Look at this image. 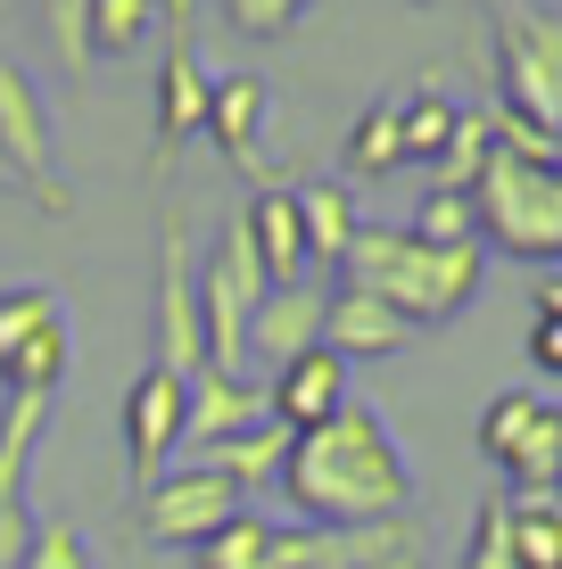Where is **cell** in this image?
Wrapping results in <instances>:
<instances>
[{"label":"cell","mask_w":562,"mask_h":569,"mask_svg":"<svg viewBox=\"0 0 562 569\" xmlns=\"http://www.w3.org/2000/svg\"><path fill=\"white\" fill-rule=\"evenodd\" d=\"M274 487L298 503L306 528H323V537H347V528H397L405 512H414V470H405L390 421H381L373 405H347L339 421L289 438Z\"/></svg>","instance_id":"6da1fadb"},{"label":"cell","mask_w":562,"mask_h":569,"mask_svg":"<svg viewBox=\"0 0 562 569\" xmlns=\"http://www.w3.org/2000/svg\"><path fill=\"white\" fill-rule=\"evenodd\" d=\"M339 281L373 289V298L397 306L414 330H438L480 298V248H422L414 231L364 223L356 240H347V257H339Z\"/></svg>","instance_id":"7a4b0ae2"},{"label":"cell","mask_w":562,"mask_h":569,"mask_svg":"<svg viewBox=\"0 0 562 569\" xmlns=\"http://www.w3.org/2000/svg\"><path fill=\"white\" fill-rule=\"evenodd\" d=\"M496 9V91L505 116L562 149V17L538 0H489Z\"/></svg>","instance_id":"3957f363"},{"label":"cell","mask_w":562,"mask_h":569,"mask_svg":"<svg viewBox=\"0 0 562 569\" xmlns=\"http://www.w3.org/2000/svg\"><path fill=\"white\" fill-rule=\"evenodd\" d=\"M75 330H67V298L42 281L0 289V388L9 397H50L67 380Z\"/></svg>","instance_id":"277c9868"},{"label":"cell","mask_w":562,"mask_h":569,"mask_svg":"<svg viewBox=\"0 0 562 569\" xmlns=\"http://www.w3.org/2000/svg\"><path fill=\"white\" fill-rule=\"evenodd\" d=\"M0 166H9L17 199H42L50 214H67V182H58V157H50V100L17 58H0Z\"/></svg>","instance_id":"5b68a950"},{"label":"cell","mask_w":562,"mask_h":569,"mask_svg":"<svg viewBox=\"0 0 562 569\" xmlns=\"http://www.w3.org/2000/svg\"><path fill=\"white\" fill-rule=\"evenodd\" d=\"M149 363L174 371V380H199V371H207L199 264H190V240H183V207L158 214V347H149Z\"/></svg>","instance_id":"8992f818"},{"label":"cell","mask_w":562,"mask_h":569,"mask_svg":"<svg viewBox=\"0 0 562 569\" xmlns=\"http://www.w3.org/2000/svg\"><path fill=\"white\" fill-rule=\"evenodd\" d=\"M240 512H248V496L224 479V470L183 462V470H166V479L141 496V537L149 545H190V553H199V545L216 537L224 520H240Z\"/></svg>","instance_id":"52a82bcc"},{"label":"cell","mask_w":562,"mask_h":569,"mask_svg":"<svg viewBox=\"0 0 562 569\" xmlns=\"http://www.w3.org/2000/svg\"><path fill=\"white\" fill-rule=\"evenodd\" d=\"M183 429H190V380H174V371L141 363V380L125 388V462H132V487H141V496L174 470Z\"/></svg>","instance_id":"ba28073f"},{"label":"cell","mask_w":562,"mask_h":569,"mask_svg":"<svg viewBox=\"0 0 562 569\" xmlns=\"http://www.w3.org/2000/svg\"><path fill=\"white\" fill-rule=\"evenodd\" d=\"M347 363L332 356V347H306L298 363H282L274 380H265V421L289 429V438H306V429H323V421H339L347 413Z\"/></svg>","instance_id":"9c48e42d"},{"label":"cell","mask_w":562,"mask_h":569,"mask_svg":"<svg viewBox=\"0 0 562 569\" xmlns=\"http://www.w3.org/2000/svg\"><path fill=\"white\" fill-rule=\"evenodd\" d=\"M414 339V322H405L397 306H381L373 289H332L323 298V347H332L339 363H381V356H397V347Z\"/></svg>","instance_id":"30bf717a"},{"label":"cell","mask_w":562,"mask_h":569,"mask_svg":"<svg viewBox=\"0 0 562 569\" xmlns=\"http://www.w3.org/2000/svg\"><path fill=\"white\" fill-rule=\"evenodd\" d=\"M166 17H174V58L158 67V166L183 141H199V124H207V91H216V74L190 58V42H183V26H190V9L183 0H166Z\"/></svg>","instance_id":"8fae6325"},{"label":"cell","mask_w":562,"mask_h":569,"mask_svg":"<svg viewBox=\"0 0 562 569\" xmlns=\"http://www.w3.org/2000/svg\"><path fill=\"white\" fill-rule=\"evenodd\" d=\"M306 347H323V289L298 281V289H265L257 313H248V356L257 363H298Z\"/></svg>","instance_id":"7c38bea8"},{"label":"cell","mask_w":562,"mask_h":569,"mask_svg":"<svg viewBox=\"0 0 562 569\" xmlns=\"http://www.w3.org/2000/svg\"><path fill=\"white\" fill-rule=\"evenodd\" d=\"M240 223H248V248H257V264H265V281H274V289H298L306 272H315V257H306V223H298V199H289V182L257 190V199L240 207Z\"/></svg>","instance_id":"4fadbf2b"},{"label":"cell","mask_w":562,"mask_h":569,"mask_svg":"<svg viewBox=\"0 0 562 569\" xmlns=\"http://www.w3.org/2000/svg\"><path fill=\"white\" fill-rule=\"evenodd\" d=\"M257 421H265V388L248 380V371H199V380H190L183 446H224V438H240V429H257Z\"/></svg>","instance_id":"5bb4252c"},{"label":"cell","mask_w":562,"mask_h":569,"mask_svg":"<svg viewBox=\"0 0 562 569\" xmlns=\"http://www.w3.org/2000/svg\"><path fill=\"white\" fill-rule=\"evenodd\" d=\"M207 141H216L231 166H240V157H257V132H265V83L257 74H224L216 91H207Z\"/></svg>","instance_id":"9a60e30c"},{"label":"cell","mask_w":562,"mask_h":569,"mask_svg":"<svg viewBox=\"0 0 562 569\" xmlns=\"http://www.w3.org/2000/svg\"><path fill=\"white\" fill-rule=\"evenodd\" d=\"M289 199H298V223H306V257H315V264H339L347 240L364 231L347 182H289Z\"/></svg>","instance_id":"2e32d148"},{"label":"cell","mask_w":562,"mask_h":569,"mask_svg":"<svg viewBox=\"0 0 562 569\" xmlns=\"http://www.w3.org/2000/svg\"><path fill=\"white\" fill-rule=\"evenodd\" d=\"M282 455H289V429L257 421V429H240V438L207 446V470H224L240 496H257V487H274V479H282Z\"/></svg>","instance_id":"e0dca14e"},{"label":"cell","mask_w":562,"mask_h":569,"mask_svg":"<svg viewBox=\"0 0 562 569\" xmlns=\"http://www.w3.org/2000/svg\"><path fill=\"white\" fill-rule=\"evenodd\" d=\"M513 569H562V520H554V487H513Z\"/></svg>","instance_id":"ac0fdd59"},{"label":"cell","mask_w":562,"mask_h":569,"mask_svg":"<svg viewBox=\"0 0 562 569\" xmlns=\"http://www.w3.org/2000/svg\"><path fill=\"white\" fill-rule=\"evenodd\" d=\"M546 413H554V405H538L530 388H505V397L480 413V455H489L496 470H513L521 455H530V438L546 429Z\"/></svg>","instance_id":"d6986e66"},{"label":"cell","mask_w":562,"mask_h":569,"mask_svg":"<svg viewBox=\"0 0 562 569\" xmlns=\"http://www.w3.org/2000/svg\"><path fill=\"white\" fill-rule=\"evenodd\" d=\"M455 124H463V108L438 100L431 83H422L414 100H397V149H405V166H438L447 141H455Z\"/></svg>","instance_id":"ffe728a7"},{"label":"cell","mask_w":562,"mask_h":569,"mask_svg":"<svg viewBox=\"0 0 562 569\" xmlns=\"http://www.w3.org/2000/svg\"><path fill=\"white\" fill-rule=\"evenodd\" d=\"M274 561H282V528L257 520V512L224 520L216 537L199 545V569H274Z\"/></svg>","instance_id":"44dd1931"},{"label":"cell","mask_w":562,"mask_h":569,"mask_svg":"<svg viewBox=\"0 0 562 569\" xmlns=\"http://www.w3.org/2000/svg\"><path fill=\"white\" fill-rule=\"evenodd\" d=\"M339 166H347V173H397V166H405V149H397V100H373L356 124H347Z\"/></svg>","instance_id":"7402d4cb"},{"label":"cell","mask_w":562,"mask_h":569,"mask_svg":"<svg viewBox=\"0 0 562 569\" xmlns=\"http://www.w3.org/2000/svg\"><path fill=\"white\" fill-rule=\"evenodd\" d=\"M166 0H91V58H125L158 33Z\"/></svg>","instance_id":"603a6c76"},{"label":"cell","mask_w":562,"mask_h":569,"mask_svg":"<svg viewBox=\"0 0 562 569\" xmlns=\"http://www.w3.org/2000/svg\"><path fill=\"white\" fill-rule=\"evenodd\" d=\"M405 231L422 248H480V207H472V190H431Z\"/></svg>","instance_id":"cb8c5ba5"},{"label":"cell","mask_w":562,"mask_h":569,"mask_svg":"<svg viewBox=\"0 0 562 569\" xmlns=\"http://www.w3.org/2000/svg\"><path fill=\"white\" fill-rule=\"evenodd\" d=\"M17 569H91V545H83V528H75V520H33Z\"/></svg>","instance_id":"d4e9b609"},{"label":"cell","mask_w":562,"mask_h":569,"mask_svg":"<svg viewBox=\"0 0 562 569\" xmlns=\"http://www.w3.org/2000/svg\"><path fill=\"white\" fill-rule=\"evenodd\" d=\"M489 116H463L455 124V141H447V157H438V190H472L480 182V166H489Z\"/></svg>","instance_id":"484cf974"},{"label":"cell","mask_w":562,"mask_h":569,"mask_svg":"<svg viewBox=\"0 0 562 569\" xmlns=\"http://www.w3.org/2000/svg\"><path fill=\"white\" fill-rule=\"evenodd\" d=\"M42 26H50V50L83 74L91 67V0H42Z\"/></svg>","instance_id":"4316f807"},{"label":"cell","mask_w":562,"mask_h":569,"mask_svg":"<svg viewBox=\"0 0 562 569\" xmlns=\"http://www.w3.org/2000/svg\"><path fill=\"white\" fill-rule=\"evenodd\" d=\"M463 569H513V512H505V496L480 503L472 545H463Z\"/></svg>","instance_id":"83f0119b"},{"label":"cell","mask_w":562,"mask_h":569,"mask_svg":"<svg viewBox=\"0 0 562 569\" xmlns=\"http://www.w3.org/2000/svg\"><path fill=\"white\" fill-rule=\"evenodd\" d=\"M306 9H315V0H224V17L248 33V42H282Z\"/></svg>","instance_id":"f1b7e54d"},{"label":"cell","mask_w":562,"mask_h":569,"mask_svg":"<svg viewBox=\"0 0 562 569\" xmlns=\"http://www.w3.org/2000/svg\"><path fill=\"white\" fill-rule=\"evenodd\" d=\"M530 363L562 380V322H554V313H538V322H530Z\"/></svg>","instance_id":"f546056e"},{"label":"cell","mask_w":562,"mask_h":569,"mask_svg":"<svg viewBox=\"0 0 562 569\" xmlns=\"http://www.w3.org/2000/svg\"><path fill=\"white\" fill-rule=\"evenodd\" d=\"M0 190H17V182H9V166H0Z\"/></svg>","instance_id":"4dcf8cb0"}]
</instances>
